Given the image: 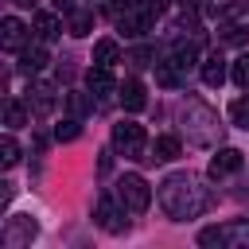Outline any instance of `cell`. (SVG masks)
Masks as SVG:
<instances>
[{
    "mask_svg": "<svg viewBox=\"0 0 249 249\" xmlns=\"http://www.w3.org/2000/svg\"><path fill=\"white\" fill-rule=\"evenodd\" d=\"M66 113L70 117H78V121H86V113H89V93H66Z\"/></svg>",
    "mask_w": 249,
    "mask_h": 249,
    "instance_id": "obj_25",
    "label": "cell"
},
{
    "mask_svg": "<svg viewBox=\"0 0 249 249\" xmlns=\"http://www.w3.org/2000/svg\"><path fill=\"white\" fill-rule=\"evenodd\" d=\"M113 148L124 156V160H148L144 152H148V132H144V124H136V121H117L113 124Z\"/></svg>",
    "mask_w": 249,
    "mask_h": 249,
    "instance_id": "obj_4",
    "label": "cell"
},
{
    "mask_svg": "<svg viewBox=\"0 0 249 249\" xmlns=\"http://www.w3.org/2000/svg\"><path fill=\"white\" fill-rule=\"evenodd\" d=\"M160 206L171 222H191L210 206V195H206V187H198V179L191 171H171L160 183Z\"/></svg>",
    "mask_w": 249,
    "mask_h": 249,
    "instance_id": "obj_1",
    "label": "cell"
},
{
    "mask_svg": "<svg viewBox=\"0 0 249 249\" xmlns=\"http://www.w3.org/2000/svg\"><path fill=\"white\" fill-rule=\"evenodd\" d=\"M230 78H233L237 89H249V54H237L230 62Z\"/></svg>",
    "mask_w": 249,
    "mask_h": 249,
    "instance_id": "obj_24",
    "label": "cell"
},
{
    "mask_svg": "<svg viewBox=\"0 0 249 249\" xmlns=\"http://www.w3.org/2000/svg\"><path fill=\"white\" fill-rule=\"evenodd\" d=\"M35 233H39V222L31 218V214H12L8 222H4V245L8 249H19V245H31L35 241Z\"/></svg>",
    "mask_w": 249,
    "mask_h": 249,
    "instance_id": "obj_8",
    "label": "cell"
},
{
    "mask_svg": "<svg viewBox=\"0 0 249 249\" xmlns=\"http://www.w3.org/2000/svg\"><path fill=\"white\" fill-rule=\"evenodd\" d=\"M27 109H31L35 117H47V113L54 109V89H51L47 82H35V86L27 89Z\"/></svg>",
    "mask_w": 249,
    "mask_h": 249,
    "instance_id": "obj_16",
    "label": "cell"
},
{
    "mask_svg": "<svg viewBox=\"0 0 249 249\" xmlns=\"http://www.w3.org/2000/svg\"><path fill=\"white\" fill-rule=\"evenodd\" d=\"M86 89H89L93 97H109V93H117L121 86H117V78H113L109 66H97V62H93V66L86 70Z\"/></svg>",
    "mask_w": 249,
    "mask_h": 249,
    "instance_id": "obj_11",
    "label": "cell"
},
{
    "mask_svg": "<svg viewBox=\"0 0 249 249\" xmlns=\"http://www.w3.org/2000/svg\"><path fill=\"white\" fill-rule=\"evenodd\" d=\"M241 163H245V156L237 152V148H218L214 156H210V179H226V175H237L241 171Z\"/></svg>",
    "mask_w": 249,
    "mask_h": 249,
    "instance_id": "obj_9",
    "label": "cell"
},
{
    "mask_svg": "<svg viewBox=\"0 0 249 249\" xmlns=\"http://www.w3.org/2000/svg\"><path fill=\"white\" fill-rule=\"evenodd\" d=\"M117 198H121V206H124L128 214H144V210L152 206V187H148L144 175L128 171V175L117 179Z\"/></svg>",
    "mask_w": 249,
    "mask_h": 249,
    "instance_id": "obj_5",
    "label": "cell"
},
{
    "mask_svg": "<svg viewBox=\"0 0 249 249\" xmlns=\"http://www.w3.org/2000/svg\"><path fill=\"white\" fill-rule=\"evenodd\" d=\"M183 78H187V74H183V70H179V66L171 62V58H163V62H156V82H160V86H167V89H175V86H183Z\"/></svg>",
    "mask_w": 249,
    "mask_h": 249,
    "instance_id": "obj_21",
    "label": "cell"
},
{
    "mask_svg": "<svg viewBox=\"0 0 249 249\" xmlns=\"http://www.w3.org/2000/svg\"><path fill=\"white\" fill-rule=\"evenodd\" d=\"M89 27H93V12H86V8H74V12H66V31L70 35H89Z\"/></svg>",
    "mask_w": 249,
    "mask_h": 249,
    "instance_id": "obj_20",
    "label": "cell"
},
{
    "mask_svg": "<svg viewBox=\"0 0 249 249\" xmlns=\"http://www.w3.org/2000/svg\"><path fill=\"white\" fill-rule=\"evenodd\" d=\"M93 222H97L105 233H124V230H128L124 206H121V198H113V195H101V198H97V206H93Z\"/></svg>",
    "mask_w": 249,
    "mask_h": 249,
    "instance_id": "obj_7",
    "label": "cell"
},
{
    "mask_svg": "<svg viewBox=\"0 0 249 249\" xmlns=\"http://www.w3.org/2000/svg\"><path fill=\"white\" fill-rule=\"evenodd\" d=\"M132 4H136V0H109V12H113V16H121V12H128Z\"/></svg>",
    "mask_w": 249,
    "mask_h": 249,
    "instance_id": "obj_31",
    "label": "cell"
},
{
    "mask_svg": "<svg viewBox=\"0 0 249 249\" xmlns=\"http://www.w3.org/2000/svg\"><path fill=\"white\" fill-rule=\"evenodd\" d=\"M124 62H132V66H156V51L152 47H132L124 54Z\"/></svg>",
    "mask_w": 249,
    "mask_h": 249,
    "instance_id": "obj_27",
    "label": "cell"
},
{
    "mask_svg": "<svg viewBox=\"0 0 249 249\" xmlns=\"http://www.w3.org/2000/svg\"><path fill=\"white\" fill-rule=\"evenodd\" d=\"M183 74L191 70V66H198V39H175L171 43V54H167Z\"/></svg>",
    "mask_w": 249,
    "mask_h": 249,
    "instance_id": "obj_14",
    "label": "cell"
},
{
    "mask_svg": "<svg viewBox=\"0 0 249 249\" xmlns=\"http://www.w3.org/2000/svg\"><path fill=\"white\" fill-rule=\"evenodd\" d=\"M198 245H202V249H245V245H249V218L198 230Z\"/></svg>",
    "mask_w": 249,
    "mask_h": 249,
    "instance_id": "obj_3",
    "label": "cell"
},
{
    "mask_svg": "<svg viewBox=\"0 0 249 249\" xmlns=\"http://www.w3.org/2000/svg\"><path fill=\"white\" fill-rule=\"evenodd\" d=\"M117 93H121L124 113H140V109L148 105V89H144V82H140V78H128V82L117 89Z\"/></svg>",
    "mask_w": 249,
    "mask_h": 249,
    "instance_id": "obj_15",
    "label": "cell"
},
{
    "mask_svg": "<svg viewBox=\"0 0 249 249\" xmlns=\"http://www.w3.org/2000/svg\"><path fill=\"white\" fill-rule=\"evenodd\" d=\"M4 124H8V132L23 128V124H27V109H23L19 101H4Z\"/></svg>",
    "mask_w": 249,
    "mask_h": 249,
    "instance_id": "obj_22",
    "label": "cell"
},
{
    "mask_svg": "<svg viewBox=\"0 0 249 249\" xmlns=\"http://www.w3.org/2000/svg\"><path fill=\"white\" fill-rule=\"evenodd\" d=\"M31 31H35L39 43H51V39H58L66 27H62V19H58L54 12H35V16H31Z\"/></svg>",
    "mask_w": 249,
    "mask_h": 249,
    "instance_id": "obj_13",
    "label": "cell"
},
{
    "mask_svg": "<svg viewBox=\"0 0 249 249\" xmlns=\"http://www.w3.org/2000/svg\"><path fill=\"white\" fill-rule=\"evenodd\" d=\"M156 16H160V12H156L152 4H132L128 12H121V16H117V27H121L128 39H140V35H148V31H152Z\"/></svg>",
    "mask_w": 249,
    "mask_h": 249,
    "instance_id": "obj_6",
    "label": "cell"
},
{
    "mask_svg": "<svg viewBox=\"0 0 249 249\" xmlns=\"http://www.w3.org/2000/svg\"><path fill=\"white\" fill-rule=\"evenodd\" d=\"M179 152H183V144H179V136H171V132H163V136H156V140H152V156H148V160H160V163H171V160H179Z\"/></svg>",
    "mask_w": 249,
    "mask_h": 249,
    "instance_id": "obj_18",
    "label": "cell"
},
{
    "mask_svg": "<svg viewBox=\"0 0 249 249\" xmlns=\"http://www.w3.org/2000/svg\"><path fill=\"white\" fill-rule=\"evenodd\" d=\"M78 132H82V121H78V117H66V121L54 124V140H74Z\"/></svg>",
    "mask_w": 249,
    "mask_h": 249,
    "instance_id": "obj_28",
    "label": "cell"
},
{
    "mask_svg": "<svg viewBox=\"0 0 249 249\" xmlns=\"http://www.w3.org/2000/svg\"><path fill=\"white\" fill-rule=\"evenodd\" d=\"M198 74H202V86L218 89V86L230 78V66H226V58H222V51H210V54L198 62Z\"/></svg>",
    "mask_w": 249,
    "mask_h": 249,
    "instance_id": "obj_10",
    "label": "cell"
},
{
    "mask_svg": "<svg viewBox=\"0 0 249 249\" xmlns=\"http://www.w3.org/2000/svg\"><path fill=\"white\" fill-rule=\"evenodd\" d=\"M237 8V0H206V12L210 16H230Z\"/></svg>",
    "mask_w": 249,
    "mask_h": 249,
    "instance_id": "obj_30",
    "label": "cell"
},
{
    "mask_svg": "<svg viewBox=\"0 0 249 249\" xmlns=\"http://www.w3.org/2000/svg\"><path fill=\"white\" fill-rule=\"evenodd\" d=\"M230 121L237 128H249V93H241V97L230 101Z\"/></svg>",
    "mask_w": 249,
    "mask_h": 249,
    "instance_id": "obj_23",
    "label": "cell"
},
{
    "mask_svg": "<svg viewBox=\"0 0 249 249\" xmlns=\"http://www.w3.org/2000/svg\"><path fill=\"white\" fill-rule=\"evenodd\" d=\"M27 27H23V19H16V16H4V23H0V43H4V51H23L27 47Z\"/></svg>",
    "mask_w": 249,
    "mask_h": 249,
    "instance_id": "obj_12",
    "label": "cell"
},
{
    "mask_svg": "<svg viewBox=\"0 0 249 249\" xmlns=\"http://www.w3.org/2000/svg\"><path fill=\"white\" fill-rule=\"evenodd\" d=\"M93 62H97V66L121 62V43H117V39H97V43H93Z\"/></svg>",
    "mask_w": 249,
    "mask_h": 249,
    "instance_id": "obj_19",
    "label": "cell"
},
{
    "mask_svg": "<svg viewBox=\"0 0 249 249\" xmlns=\"http://www.w3.org/2000/svg\"><path fill=\"white\" fill-rule=\"evenodd\" d=\"M183 128H187V140L198 144V148H214V144L222 140V121H218V113H214L206 101H198V97H187V101H183Z\"/></svg>",
    "mask_w": 249,
    "mask_h": 249,
    "instance_id": "obj_2",
    "label": "cell"
},
{
    "mask_svg": "<svg viewBox=\"0 0 249 249\" xmlns=\"http://www.w3.org/2000/svg\"><path fill=\"white\" fill-rule=\"evenodd\" d=\"M16 4H19V8H35L39 0H16Z\"/></svg>",
    "mask_w": 249,
    "mask_h": 249,
    "instance_id": "obj_32",
    "label": "cell"
},
{
    "mask_svg": "<svg viewBox=\"0 0 249 249\" xmlns=\"http://www.w3.org/2000/svg\"><path fill=\"white\" fill-rule=\"evenodd\" d=\"M47 66V47L43 43H27L19 51V74H39Z\"/></svg>",
    "mask_w": 249,
    "mask_h": 249,
    "instance_id": "obj_17",
    "label": "cell"
},
{
    "mask_svg": "<svg viewBox=\"0 0 249 249\" xmlns=\"http://www.w3.org/2000/svg\"><path fill=\"white\" fill-rule=\"evenodd\" d=\"M0 163H4V167H16V163H19V144H16L12 136L0 140Z\"/></svg>",
    "mask_w": 249,
    "mask_h": 249,
    "instance_id": "obj_29",
    "label": "cell"
},
{
    "mask_svg": "<svg viewBox=\"0 0 249 249\" xmlns=\"http://www.w3.org/2000/svg\"><path fill=\"white\" fill-rule=\"evenodd\" d=\"M218 31H222V43H233V47L249 39V23H222Z\"/></svg>",
    "mask_w": 249,
    "mask_h": 249,
    "instance_id": "obj_26",
    "label": "cell"
}]
</instances>
